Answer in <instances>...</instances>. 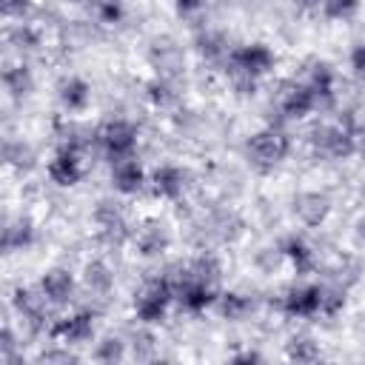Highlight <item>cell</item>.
<instances>
[{
  "instance_id": "37",
  "label": "cell",
  "mask_w": 365,
  "mask_h": 365,
  "mask_svg": "<svg viewBox=\"0 0 365 365\" xmlns=\"http://www.w3.org/2000/svg\"><path fill=\"white\" fill-rule=\"evenodd\" d=\"M74 356L68 354V351H46V354H40V362H71Z\"/></svg>"
},
{
  "instance_id": "19",
  "label": "cell",
  "mask_w": 365,
  "mask_h": 365,
  "mask_svg": "<svg viewBox=\"0 0 365 365\" xmlns=\"http://www.w3.org/2000/svg\"><path fill=\"white\" fill-rule=\"evenodd\" d=\"M279 251H282V257L297 268V274H308V271L314 268V251H311V245H308L302 237H297V234L285 237V240L279 242Z\"/></svg>"
},
{
  "instance_id": "13",
  "label": "cell",
  "mask_w": 365,
  "mask_h": 365,
  "mask_svg": "<svg viewBox=\"0 0 365 365\" xmlns=\"http://www.w3.org/2000/svg\"><path fill=\"white\" fill-rule=\"evenodd\" d=\"M317 106H319V103H317V94L311 91L308 83H294V86H288V88L282 91V97H279V111H282V117H288V120H302V117H308Z\"/></svg>"
},
{
  "instance_id": "11",
  "label": "cell",
  "mask_w": 365,
  "mask_h": 365,
  "mask_svg": "<svg viewBox=\"0 0 365 365\" xmlns=\"http://www.w3.org/2000/svg\"><path fill=\"white\" fill-rule=\"evenodd\" d=\"M40 291H43V297L48 299V305H68L71 302V297H74V288H77V282H74V274L68 271V268H48L43 277H40Z\"/></svg>"
},
{
  "instance_id": "28",
  "label": "cell",
  "mask_w": 365,
  "mask_h": 365,
  "mask_svg": "<svg viewBox=\"0 0 365 365\" xmlns=\"http://www.w3.org/2000/svg\"><path fill=\"white\" fill-rule=\"evenodd\" d=\"M288 359L297 362H317L319 359V345L311 336H294L288 342Z\"/></svg>"
},
{
  "instance_id": "17",
  "label": "cell",
  "mask_w": 365,
  "mask_h": 365,
  "mask_svg": "<svg viewBox=\"0 0 365 365\" xmlns=\"http://www.w3.org/2000/svg\"><path fill=\"white\" fill-rule=\"evenodd\" d=\"M197 51L202 60H211V63H225L228 54H231V43L222 31L217 29H205L197 34Z\"/></svg>"
},
{
  "instance_id": "8",
  "label": "cell",
  "mask_w": 365,
  "mask_h": 365,
  "mask_svg": "<svg viewBox=\"0 0 365 365\" xmlns=\"http://www.w3.org/2000/svg\"><path fill=\"white\" fill-rule=\"evenodd\" d=\"M279 308L285 317H294V319H308V317L322 314V285L288 288L279 299Z\"/></svg>"
},
{
  "instance_id": "26",
  "label": "cell",
  "mask_w": 365,
  "mask_h": 365,
  "mask_svg": "<svg viewBox=\"0 0 365 365\" xmlns=\"http://www.w3.org/2000/svg\"><path fill=\"white\" fill-rule=\"evenodd\" d=\"M182 274L194 277V279H202V282H217L220 279V262L211 257V254H200L194 257L188 265H182Z\"/></svg>"
},
{
  "instance_id": "22",
  "label": "cell",
  "mask_w": 365,
  "mask_h": 365,
  "mask_svg": "<svg viewBox=\"0 0 365 365\" xmlns=\"http://www.w3.org/2000/svg\"><path fill=\"white\" fill-rule=\"evenodd\" d=\"M83 285L91 291V294H108L111 291V285H114V274H111V268L103 262V259H94V262H88L86 265V271H83Z\"/></svg>"
},
{
  "instance_id": "12",
  "label": "cell",
  "mask_w": 365,
  "mask_h": 365,
  "mask_svg": "<svg viewBox=\"0 0 365 365\" xmlns=\"http://www.w3.org/2000/svg\"><path fill=\"white\" fill-rule=\"evenodd\" d=\"M185 180H188V174L180 165L165 163V165H157L151 171L148 185H151V194L154 197H160V200H177L185 191Z\"/></svg>"
},
{
  "instance_id": "10",
  "label": "cell",
  "mask_w": 365,
  "mask_h": 365,
  "mask_svg": "<svg viewBox=\"0 0 365 365\" xmlns=\"http://www.w3.org/2000/svg\"><path fill=\"white\" fill-rule=\"evenodd\" d=\"M94 225L100 228V234H103L108 242H123L125 237H131L125 211H123V205L114 202V200H100V202H97V208H94Z\"/></svg>"
},
{
  "instance_id": "23",
  "label": "cell",
  "mask_w": 365,
  "mask_h": 365,
  "mask_svg": "<svg viewBox=\"0 0 365 365\" xmlns=\"http://www.w3.org/2000/svg\"><path fill=\"white\" fill-rule=\"evenodd\" d=\"M217 308L225 319H245L254 311V299L240 294V291H225L217 297Z\"/></svg>"
},
{
  "instance_id": "31",
  "label": "cell",
  "mask_w": 365,
  "mask_h": 365,
  "mask_svg": "<svg viewBox=\"0 0 365 365\" xmlns=\"http://www.w3.org/2000/svg\"><path fill=\"white\" fill-rule=\"evenodd\" d=\"M359 9V0H322L319 14L328 20H351Z\"/></svg>"
},
{
  "instance_id": "25",
  "label": "cell",
  "mask_w": 365,
  "mask_h": 365,
  "mask_svg": "<svg viewBox=\"0 0 365 365\" xmlns=\"http://www.w3.org/2000/svg\"><path fill=\"white\" fill-rule=\"evenodd\" d=\"M305 83H308L311 91L317 94V103H319V106L334 100V71H331L325 63H317V66L311 68V74H308Z\"/></svg>"
},
{
  "instance_id": "16",
  "label": "cell",
  "mask_w": 365,
  "mask_h": 365,
  "mask_svg": "<svg viewBox=\"0 0 365 365\" xmlns=\"http://www.w3.org/2000/svg\"><path fill=\"white\" fill-rule=\"evenodd\" d=\"M57 100H60V106H63L66 111L77 114V111H83V108L88 106V100H91V86H88L83 77L68 74V77H63L60 86H57Z\"/></svg>"
},
{
  "instance_id": "20",
  "label": "cell",
  "mask_w": 365,
  "mask_h": 365,
  "mask_svg": "<svg viewBox=\"0 0 365 365\" xmlns=\"http://www.w3.org/2000/svg\"><path fill=\"white\" fill-rule=\"evenodd\" d=\"M34 245V225L29 220H14V222H6L3 228V251L6 254H14V251H23Z\"/></svg>"
},
{
  "instance_id": "21",
  "label": "cell",
  "mask_w": 365,
  "mask_h": 365,
  "mask_svg": "<svg viewBox=\"0 0 365 365\" xmlns=\"http://www.w3.org/2000/svg\"><path fill=\"white\" fill-rule=\"evenodd\" d=\"M151 60H154V66H157V71L163 77H171V74H177L182 68V51L174 43H157L151 48Z\"/></svg>"
},
{
  "instance_id": "39",
  "label": "cell",
  "mask_w": 365,
  "mask_h": 365,
  "mask_svg": "<svg viewBox=\"0 0 365 365\" xmlns=\"http://www.w3.org/2000/svg\"><path fill=\"white\" fill-rule=\"evenodd\" d=\"M74 3H83V0H74Z\"/></svg>"
},
{
  "instance_id": "14",
  "label": "cell",
  "mask_w": 365,
  "mask_h": 365,
  "mask_svg": "<svg viewBox=\"0 0 365 365\" xmlns=\"http://www.w3.org/2000/svg\"><path fill=\"white\" fill-rule=\"evenodd\" d=\"M331 214V200L328 194L322 191H299L294 197V217L302 222V225H319L325 222V217Z\"/></svg>"
},
{
  "instance_id": "24",
  "label": "cell",
  "mask_w": 365,
  "mask_h": 365,
  "mask_svg": "<svg viewBox=\"0 0 365 365\" xmlns=\"http://www.w3.org/2000/svg\"><path fill=\"white\" fill-rule=\"evenodd\" d=\"M3 86H6V91L11 94V97H26V94H31V88H34V77H31V68L29 66H9L6 71H3Z\"/></svg>"
},
{
  "instance_id": "3",
  "label": "cell",
  "mask_w": 365,
  "mask_h": 365,
  "mask_svg": "<svg viewBox=\"0 0 365 365\" xmlns=\"http://www.w3.org/2000/svg\"><path fill=\"white\" fill-rule=\"evenodd\" d=\"M288 151H291V140L279 128H259L245 143V154H248V160L257 168H274V165H279L288 157Z\"/></svg>"
},
{
  "instance_id": "27",
  "label": "cell",
  "mask_w": 365,
  "mask_h": 365,
  "mask_svg": "<svg viewBox=\"0 0 365 365\" xmlns=\"http://www.w3.org/2000/svg\"><path fill=\"white\" fill-rule=\"evenodd\" d=\"M145 94H148V100L154 103V106H160V108H165V106H171L174 100H177V91H174V86H171V80L168 77H154L148 86H145Z\"/></svg>"
},
{
  "instance_id": "15",
  "label": "cell",
  "mask_w": 365,
  "mask_h": 365,
  "mask_svg": "<svg viewBox=\"0 0 365 365\" xmlns=\"http://www.w3.org/2000/svg\"><path fill=\"white\" fill-rule=\"evenodd\" d=\"M111 185L120 194H137L145 185V171L137 163V157H125V160L111 163Z\"/></svg>"
},
{
  "instance_id": "33",
  "label": "cell",
  "mask_w": 365,
  "mask_h": 365,
  "mask_svg": "<svg viewBox=\"0 0 365 365\" xmlns=\"http://www.w3.org/2000/svg\"><path fill=\"white\" fill-rule=\"evenodd\" d=\"M342 305H345V294H342V288H325V285H322V314L334 317V314L342 311Z\"/></svg>"
},
{
  "instance_id": "29",
  "label": "cell",
  "mask_w": 365,
  "mask_h": 365,
  "mask_svg": "<svg viewBox=\"0 0 365 365\" xmlns=\"http://www.w3.org/2000/svg\"><path fill=\"white\" fill-rule=\"evenodd\" d=\"M94 359L97 362H120V359H125V342L120 336H106L103 342H97Z\"/></svg>"
},
{
  "instance_id": "1",
  "label": "cell",
  "mask_w": 365,
  "mask_h": 365,
  "mask_svg": "<svg viewBox=\"0 0 365 365\" xmlns=\"http://www.w3.org/2000/svg\"><path fill=\"white\" fill-rule=\"evenodd\" d=\"M171 302H174L171 279L168 277H154V279H148L137 291V297H134V317L140 322H145V325H154V322H160L165 317Z\"/></svg>"
},
{
  "instance_id": "36",
  "label": "cell",
  "mask_w": 365,
  "mask_h": 365,
  "mask_svg": "<svg viewBox=\"0 0 365 365\" xmlns=\"http://www.w3.org/2000/svg\"><path fill=\"white\" fill-rule=\"evenodd\" d=\"M205 3H208V0H174L177 11H180V14H185V17H188V14H194V11H200Z\"/></svg>"
},
{
  "instance_id": "32",
  "label": "cell",
  "mask_w": 365,
  "mask_h": 365,
  "mask_svg": "<svg viewBox=\"0 0 365 365\" xmlns=\"http://www.w3.org/2000/svg\"><path fill=\"white\" fill-rule=\"evenodd\" d=\"M6 160H9V165H14V168H29V165L34 163V151H31L26 143L9 140V143H6Z\"/></svg>"
},
{
  "instance_id": "5",
  "label": "cell",
  "mask_w": 365,
  "mask_h": 365,
  "mask_svg": "<svg viewBox=\"0 0 365 365\" xmlns=\"http://www.w3.org/2000/svg\"><path fill=\"white\" fill-rule=\"evenodd\" d=\"M354 134L348 125H317L311 131V148L317 157L325 160H345L354 154Z\"/></svg>"
},
{
  "instance_id": "4",
  "label": "cell",
  "mask_w": 365,
  "mask_h": 365,
  "mask_svg": "<svg viewBox=\"0 0 365 365\" xmlns=\"http://www.w3.org/2000/svg\"><path fill=\"white\" fill-rule=\"evenodd\" d=\"M271 66H274V51L262 43L234 46L225 60V71L231 77H251V80H259L262 74H268Z\"/></svg>"
},
{
  "instance_id": "9",
  "label": "cell",
  "mask_w": 365,
  "mask_h": 365,
  "mask_svg": "<svg viewBox=\"0 0 365 365\" xmlns=\"http://www.w3.org/2000/svg\"><path fill=\"white\" fill-rule=\"evenodd\" d=\"M48 180L54 185H63V188H71L83 180V157H80V148L74 145H60L54 151V157L48 160Z\"/></svg>"
},
{
  "instance_id": "35",
  "label": "cell",
  "mask_w": 365,
  "mask_h": 365,
  "mask_svg": "<svg viewBox=\"0 0 365 365\" xmlns=\"http://www.w3.org/2000/svg\"><path fill=\"white\" fill-rule=\"evenodd\" d=\"M351 68L356 74H365V43H359V46L351 48Z\"/></svg>"
},
{
  "instance_id": "30",
  "label": "cell",
  "mask_w": 365,
  "mask_h": 365,
  "mask_svg": "<svg viewBox=\"0 0 365 365\" xmlns=\"http://www.w3.org/2000/svg\"><path fill=\"white\" fill-rule=\"evenodd\" d=\"M91 11H94L97 23L114 26L123 20V0H91Z\"/></svg>"
},
{
  "instance_id": "7",
  "label": "cell",
  "mask_w": 365,
  "mask_h": 365,
  "mask_svg": "<svg viewBox=\"0 0 365 365\" xmlns=\"http://www.w3.org/2000/svg\"><path fill=\"white\" fill-rule=\"evenodd\" d=\"M48 336H54L57 345H80V342L91 339L94 336V311L83 308V311L54 319L48 328Z\"/></svg>"
},
{
  "instance_id": "38",
  "label": "cell",
  "mask_w": 365,
  "mask_h": 365,
  "mask_svg": "<svg viewBox=\"0 0 365 365\" xmlns=\"http://www.w3.org/2000/svg\"><path fill=\"white\" fill-rule=\"evenodd\" d=\"M299 3H302L308 11H317V14H319V9H322V0H299Z\"/></svg>"
},
{
  "instance_id": "6",
  "label": "cell",
  "mask_w": 365,
  "mask_h": 365,
  "mask_svg": "<svg viewBox=\"0 0 365 365\" xmlns=\"http://www.w3.org/2000/svg\"><path fill=\"white\" fill-rule=\"evenodd\" d=\"M11 302H14L17 314L23 317V322L31 331H48L51 328L48 325V299L43 297L40 285H34V288H29V285L17 288L14 297H11Z\"/></svg>"
},
{
  "instance_id": "34",
  "label": "cell",
  "mask_w": 365,
  "mask_h": 365,
  "mask_svg": "<svg viewBox=\"0 0 365 365\" xmlns=\"http://www.w3.org/2000/svg\"><path fill=\"white\" fill-rule=\"evenodd\" d=\"M34 11L31 0H3V14L6 20H26Z\"/></svg>"
},
{
  "instance_id": "18",
  "label": "cell",
  "mask_w": 365,
  "mask_h": 365,
  "mask_svg": "<svg viewBox=\"0 0 365 365\" xmlns=\"http://www.w3.org/2000/svg\"><path fill=\"white\" fill-rule=\"evenodd\" d=\"M168 242H171V237L163 225H145L134 234V245H137L140 257H160L168 248Z\"/></svg>"
},
{
  "instance_id": "2",
  "label": "cell",
  "mask_w": 365,
  "mask_h": 365,
  "mask_svg": "<svg viewBox=\"0 0 365 365\" xmlns=\"http://www.w3.org/2000/svg\"><path fill=\"white\" fill-rule=\"evenodd\" d=\"M94 143L100 145V151L117 163V160H125V157H134V148H137V125L117 117V120H106L97 131H94Z\"/></svg>"
}]
</instances>
